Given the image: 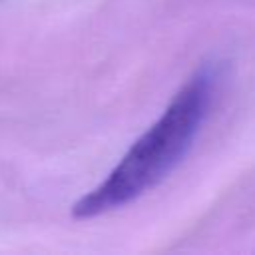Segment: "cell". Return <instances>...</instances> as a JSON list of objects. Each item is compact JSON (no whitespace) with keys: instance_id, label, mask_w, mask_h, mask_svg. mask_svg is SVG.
Returning a JSON list of instances; mask_svg holds the SVG:
<instances>
[{"instance_id":"obj_1","label":"cell","mask_w":255,"mask_h":255,"mask_svg":"<svg viewBox=\"0 0 255 255\" xmlns=\"http://www.w3.org/2000/svg\"><path fill=\"white\" fill-rule=\"evenodd\" d=\"M215 90L217 72L213 66L193 72L108 177L72 205V217L84 221L106 215L159 185L191 149L211 110Z\"/></svg>"}]
</instances>
